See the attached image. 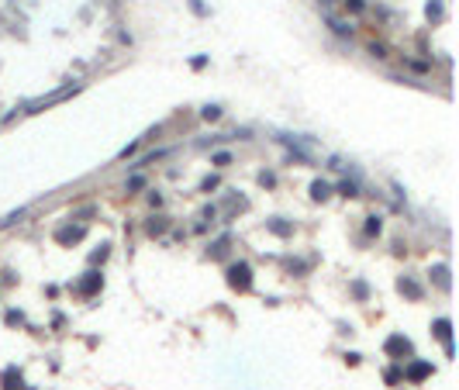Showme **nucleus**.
<instances>
[{
  "mask_svg": "<svg viewBox=\"0 0 459 390\" xmlns=\"http://www.w3.org/2000/svg\"><path fill=\"white\" fill-rule=\"evenodd\" d=\"M338 190H342V194H345V197H352V194H356V183H342V187H338Z\"/></svg>",
  "mask_w": 459,
  "mask_h": 390,
  "instance_id": "39448f33",
  "label": "nucleus"
},
{
  "mask_svg": "<svg viewBox=\"0 0 459 390\" xmlns=\"http://www.w3.org/2000/svg\"><path fill=\"white\" fill-rule=\"evenodd\" d=\"M311 194L321 200V197H328V194H331V187H328V183H314V187H311Z\"/></svg>",
  "mask_w": 459,
  "mask_h": 390,
  "instance_id": "f03ea898",
  "label": "nucleus"
},
{
  "mask_svg": "<svg viewBox=\"0 0 459 390\" xmlns=\"http://www.w3.org/2000/svg\"><path fill=\"white\" fill-rule=\"evenodd\" d=\"M214 162H218V166H228L231 156H228V152H218V156H214Z\"/></svg>",
  "mask_w": 459,
  "mask_h": 390,
  "instance_id": "20e7f679",
  "label": "nucleus"
},
{
  "mask_svg": "<svg viewBox=\"0 0 459 390\" xmlns=\"http://www.w3.org/2000/svg\"><path fill=\"white\" fill-rule=\"evenodd\" d=\"M166 228V218H152V225H149V235H159Z\"/></svg>",
  "mask_w": 459,
  "mask_h": 390,
  "instance_id": "7ed1b4c3",
  "label": "nucleus"
},
{
  "mask_svg": "<svg viewBox=\"0 0 459 390\" xmlns=\"http://www.w3.org/2000/svg\"><path fill=\"white\" fill-rule=\"evenodd\" d=\"M345 7H352V10H363V0H345Z\"/></svg>",
  "mask_w": 459,
  "mask_h": 390,
  "instance_id": "423d86ee",
  "label": "nucleus"
},
{
  "mask_svg": "<svg viewBox=\"0 0 459 390\" xmlns=\"http://www.w3.org/2000/svg\"><path fill=\"white\" fill-rule=\"evenodd\" d=\"M325 21L331 24V31H335V35H352V24H349V21H338L335 14H325Z\"/></svg>",
  "mask_w": 459,
  "mask_h": 390,
  "instance_id": "f257e3e1",
  "label": "nucleus"
}]
</instances>
